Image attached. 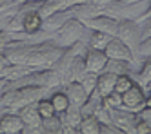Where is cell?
Listing matches in <instances>:
<instances>
[{
    "mask_svg": "<svg viewBox=\"0 0 151 134\" xmlns=\"http://www.w3.org/2000/svg\"><path fill=\"white\" fill-rule=\"evenodd\" d=\"M49 91L47 87L42 85H27V87H18V89H4L0 94V103L6 110L11 113H18L22 107L37 103L38 100H42L46 96V93Z\"/></svg>",
    "mask_w": 151,
    "mask_h": 134,
    "instance_id": "cell-1",
    "label": "cell"
},
{
    "mask_svg": "<svg viewBox=\"0 0 151 134\" xmlns=\"http://www.w3.org/2000/svg\"><path fill=\"white\" fill-rule=\"evenodd\" d=\"M86 31H88V27H86L84 22L80 18H75L73 16L60 29H57L55 33H53V35H51V42L55 43V46L62 47V49H68V47L75 46L77 42L84 40Z\"/></svg>",
    "mask_w": 151,
    "mask_h": 134,
    "instance_id": "cell-2",
    "label": "cell"
},
{
    "mask_svg": "<svg viewBox=\"0 0 151 134\" xmlns=\"http://www.w3.org/2000/svg\"><path fill=\"white\" fill-rule=\"evenodd\" d=\"M116 38H120L126 46L137 54V49L142 42V29L140 24L135 20H118V31H116Z\"/></svg>",
    "mask_w": 151,
    "mask_h": 134,
    "instance_id": "cell-3",
    "label": "cell"
},
{
    "mask_svg": "<svg viewBox=\"0 0 151 134\" xmlns=\"http://www.w3.org/2000/svg\"><path fill=\"white\" fill-rule=\"evenodd\" d=\"M111 118H113V125L118 127L122 132L135 134V125H137L140 116H138V113H133V110H127V109L120 107V109L111 110Z\"/></svg>",
    "mask_w": 151,
    "mask_h": 134,
    "instance_id": "cell-4",
    "label": "cell"
},
{
    "mask_svg": "<svg viewBox=\"0 0 151 134\" xmlns=\"http://www.w3.org/2000/svg\"><path fill=\"white\" fill-rule=\"evenodd\" d=\"M122 103H124V109L133 110V113H140V110L146 107V93H144V89L140 85H137V83H133L122 94Z\"/></svg>",
    "mask_w": 151,
    "mask_h": 134,
    "instance_id": "cell-5",
    "label": "cell"
},
{
    "mask_svg": "<svg viewBox=\"0 0 151 134\" xmlns=\"http://www.w3.org/2000/svg\"><path fill=\"white\" fill-rule=\"evenodd\" d=\"M86 27L89 31H100V33H107L111 36H116V31H118V20L113 16H107V15H99V16H93L89 20H84Z\"/></svg>",
    "mask_w": 151,
    "mask_h": 134,
    "instance_id": "cell-6",
    "label": "cell"
},
{
    "mask_svg": "<svg viewBox=\"0 0 151 134\" xmlns=\"http://www.w3.org/2000/svg\"><path fill=\"white\" fill-rule=\"evenodd\" d=\"M60 116V121H62V132L64 134H75L78 132V125L82 121V113L80 109L77 107H68L64 113H57Z\"/></svg>",
    "mask_w": 151,
    "mask_h": 134,
    "instance_id": "cell-7",
    "label": "cell"
},
{
    "mask_svg": "<svg viewBox=\"0 0 151 134\" xmlns=\"http://www.w3.org/2000/svg\"><path fill=\"white\" fill-rule=\"evenodd\" d=\"M104 53H106L107 58H116V60H126V62H133L135 60L133 51L116 36L111 38V42L107 43V47L104 49Z\"/></svg>",
    "mask_w": 151,
    "mask_h": 134,
    "instance_id": "cell-8",
    "label": "cell"
},
{
    "mask_svg": "<svg viewBox=\"0 0 151 134\" xmlns=\"http://www.w3.org/2000/svg\"><path fill=\"white\" fill-rule=\"evenodd\" d=\"M107 62V56L104 51H99V49H91V47H86L84 51V63H86V71L89 73H96L100 74L104 65Z\"/></svg>",
    "mask_w": 151,
    "mask_h": 134,
    "instance_id": "cell-9",
    "label": "cell"
},
{
    "mask_svg": "<svg viewBox=\"0 0 151 134\" xmlns=\"http://www.w3.org/2000/svg\"><path fill=\"white\" fill-rule=\"evenodd\" d=\"M24 121L18 113L7 110L0 116V134H22Z\"/></svg>",
    "mask_w": 151,
    "mask_h": 134,
    "instance_id": "cell-10",
    "label": "cell"
},
{
    "mask_svg": "<svg viewBox=\"0 0 151 134\" xmlns=\"http://www.w3.org/2000/svg\"><path fill=\"white\" fill-rule=\"evenodd\" d=\"M64 93L68 94V100H69V105L71 107H77V109H82V105L88 102V93L84 91V87L80 82H69L64 85Z\"/></svg>",
    "mask_w": 151,
    "mask_h": 134,
    "instance_id": "cell-11",
    "label": "cell"
},
{
    "mask_svg": "<svg viewBox=\"0 0 151 134\" xmlns=\"http://www.w3.org/2000/svg\"><path fill=\"white\" fill-rule=\"evenodd\" d=\"M73 9H64V11H57V13H53L51 16L44 18V24H42V29H44L46 33H49V35H53L57 29H60L69 18H73Z\"/></svg>",
    "mask_w": 151,
    "mask_h": 134,
    "instance_id": "cell-12",
    "label": "cell"
},
{
    "mask_svg": "<svg viewBox=\"0 0 151 134\" xmlns=\"http://www.w3.org/2000/svg\"><path fill=\"white\" fill-rule=\"evenodd\" d=\"M18 114L24 121V129H38V127H42V116L37 110V103L22 107L18 110Z\"/></svg>",
    "mask_w": 151,
    "mask_h": 134,
    "instance_id": "cell-13",
    "label": "cell"
},
{
    "mask_svg": "<svg viewBox=\"0 0 151 134\" xmlns=\"http://www.w3.org/2000/svg\"><path fill=\"white\" fill-rule=\"evenodd\" d=\"M102 73H113V74H129L131 73V62L126 60H116V58H107Z\"/></svg>",
    "mask_w": 151,
    "mask_h": 134,
    "instance_id": "cell-14",
    "label": "cell"
},
{
    "mask_svg": "<svg viewBox=\"0 0 151 134\" xmlns=\"http://www.w3.org/2000/svg\"><path fill=\"white\" fill-rule=\"evenodd\" d=\"M115 83H116V74L113 73H100L99 74V82H96V91L104 96L115 91Z\"/></svg>",
    "mask_w": 151,
    "mask_h": 134,
    "instance_id": "cell-15",
    "label": "cell"
},
{
    "mask_svg": "<svg viewBox=\"0 0 151 134\" xmlns=\"http://www.w3.org/2000/svg\"><path fill=\"white\" fill-rule=\"evenodd\" d=\"M111 35L107 33H100V31H91V35L88 38V47L91 49H99V51H104L107 47V43L111 42Z\"/></svg>",
    "mask_w": 151,
    "mask_h": 134,
    "instance_id": "cell-16",
    "label": "cell"
},
{
    "mask_svg": "<svg viewBox=\"0 0 151 134\" xmlns=\"http://www.w3.org/2000/svg\"><path fill=\"white\" fill-rule=\"evenodd\" d=\"M80 134H100V121L95 118V114L82 116V121L78 125Z\"/></svg>",
    "mask_w": 151,
    "mask_h": 134,
    "instance_id": "cell-17",
    "label": "cell"
},
{
    "mask_svg": "<svg viewBox=\"0 0 151 134\" xmlns=\"http://www.w3.org/2000/svg\"><path fill=\"white\" fill-rule=\"evenodd\" d=\"M133 82L137 85H140L142 89H146L149 85V82H151V58H144V63L138 69V74Z\"/></svg>",
    "mask_w": 151,
    "mask_h": 134,
    "instance_id": "cell-18",
    "label": "cell"
},
{
    "mask_svg": "<svg viewBox=\"0 0 151 134\" xmlns=\"http://www.w3.org/2000/svg\"><path fill=\"white\" fill-rule=\"evenodd\" d=\"M49 100H51V103H53V107H55L57 113H64V110L69 107L68 94L64 93V91H57V93H53Z\"/></svg>",
    "mask_w": 151,
    "mask_h": 134,
    "instance_id": "cell-19",
    "label": "cell"
},
{
    "mask_svg": "<svg viewBox=\"0 0 151 134\" xmlns=\"http://www.w3.org/2000/svg\"><path fill=\"white\" fill-rule=\"evenodd\" d=\"M42 129H44V132H62V121H60V116L58 114H53L49 118H44L42 120Z\"/></svg>",
    "mask_w": 151,
    "mask_h": 134,
    "instance_id": "cell-20",
    "label": "cell"
},
{
    "mask_svg": "<svg viewBox=\"0 0 151 134\" xmlns=\"http://www.w3.org/2000/svg\"><path fill=\"white\" fill-rule=\"evenodd\" d=\"M96 82H99V74H96V73H89V71H86V74L80 78V83L84 87V91L88 93V96L96 89Z\"/></svg>",
    "mask_w": 151,
    "mask_h": 134,
    "instance_id": "cell-21",
    "label": "cell"
},
{
    "mask_svg": "<svg viewBox=\"0 0 151 134\" xmlns=\"http://www.w3.org/2000/svg\"><path fill=\"white\" fill-rule=\"evenodd\" d=\"M102 105H104V107H107L109 110L124 107V103H122V94H118L116 91L109 93L107 96H104V98H102Z\"/></svg>",
    "mask_w": 151,
    "mask_h": 134,
    "instance_id": "cell-22",
    "label": "cell"
},
{
    "mask_svg": "<svg viewBox=\"0 0 151 134\" xmlns=\"http://www.w3.org/2000/svg\"><path fill=\"white\" fill-rule=\"evenodd\" d=\"M37 110H38V114L42 116V120L49 118L53 114H57V110H55V107H53L51 100H46V98H42V100H38V102H37Z\"/></svg>",
    "mask_w": 151,
    "mask_h": 134,
    "instance_id": "cell-23",
    "label": "cell"
},
{
    "mask_svg": "<svg viewBox=\"0 0 151 134\" xmlns=\"http://www.w3.org/2000/svg\"><path fill=\"white\" fill-rule=\"evenodd\" d=\"M133 83H135V82H133V76H131V74H118V76H116V83H115V91H116L118 94H124Z\"/></svg>",
    "mask_w": 151,
    "mask_h": 134,
    "instance_id": "cell-24",
    "label": "cell"
},
{
    "mask_svg": "<svg viewBox=\"0 0 151 134\" xmlns=\"http://www.w3.org/2000/svg\"><path fill=\"white\" fill-rule=\"evenodd\" d=\"M135 56H140V58H151V36L147 38H142L140 46L137 49V54Z\"/></svg>",
    "mask_w": 151,
    "mask_h": 134,
    "instance_id": "cell-25",
    "label": "cell"
},
{
    "mask_svg": "<svg viewBox=\"0 0 151 134\" xmlns=\"http://www.w3.org/2000/svg\"><path fill=\"white\" fill-rule=\"evenodd\" d=\"M9 65H11L9 58L4 54V51H0V80H6V74H7Z\"/></svg>",
    "mask_w": 151,
    "mask_h": 134,
    "instance_id": "cell-26",
    "label": "cell"
},
{
    "mask_svg": "<svg viewBox=\"0 0 151 134\" xmlns=\"http://www.w3.org/2000/svg\"><path fill=\"white\" fill-rule=\"evenodd\" d=\"M135 134H151V127L147 121H144L142 118H138L137 125H135Z\"/></svg>",
    "mask_w": 151,
    "mask_h": 134,
    "instance_id": "cell-27",
    "label": "cell"
},
{
    "mask_svg": "<svg viewBox=\"0 0 151 134\" xmlns=\"http://www.w3.org/2000/svg\"><path fill=\"white\" fill-rule=\"evenodd\" d=\"M140 29H142V38L151 36V16H149V18H146L142 24H140Z\"/></svg>",
    "mask_w": 151,
    "mask_h": 134,
    "instance_id": "cell-28",
    "label": "cell"
},
{
    "mask_svg": "<svg viewBox=\"0 0 151 134\" xmlns=\"http://www.w3.org/2000/svg\"><path fill=\"white\" fill-rule=\"evenodd\" d=\"M138 116L142 118L144 121H147V123H149V127H151V107H144V109L138 113Z\"/></svg>",
    "mask_w": 151,
    "mask_h": 134,
    "instance_id": "cell-29",
    "label": "cell"
},
{
    "mask_svg": "<svg viewBox=\"0 0 151 134\" xmlns=\"http://www.w3.org/2000/svg\"><path fill=\"white\" fill-rule=\"evenodd\" d=\"M91 2L93 4H96V6H99V7H107V6H109V4H113V2H116V0H91Z\"/></svg>",
    "mask_w": 151,
    "mask_h": 134,
    "instance_id": "cell-30",
    "label": "cell"
},
{
    "mask_svg": "<svg viewBox=\"0 0 151 134\" xmlns=\"http://www.w3.org/2000/svg\"><path fill=\"white\" fill-rule=\"evenodd\" d=\"M149 16H151V2H149V6H147V9H146V13H144L142 16H140L137 22H138V24H142V22H144L146 18H149Z\"/></svg>",
    "mask_w": 151,
    "mask_h": 134,
    "instance_id": "cell-31",
    "label": "cell"
},
{
    "mask_svg": "<svg viewBox=\"0 0 151 134\" xmlns=\"http://www.w3.org/2000/svg\"><path fill=\"white\" fill-rule=\"evenodd\" d=\"M116 2H120V4L127 6V4H137V2H144V0H116Z\"/></svg>",
    "mask_w": 151,
    "mask_h": 134,
    "instance_id": "cell-32",
    "label": "cell"
},
{
    "mask_svg": "<svg viewBox=\"0 0 151 134\" xmlns=\"http://www.w3.org/2000/svg\"><path fill=\"white\" fill-rule=\"evenodd\" d=\"M144 91H147V93H149V94H151V82H149V85H147V87H146V89H144Z\"/></svg>",
    "mask_w": 151,
    "mask_h": 134,
    "instance_id": "cell-33",
    "label": "cell"
},
{
    "mask_svg": "<svg viewBox=\"0 0 151 134\" xmlns=\"http://www.w3.org/2000/svg\"><path fill=\"white\" fill-rule=\"evenodd\" d=\"M38 2H44V0H38Z\"/></svg>",
    "mask_w": 151,
    "mask_h": 134,
    "instance_id": "cell-34",
    "label": "cell"
}]
</instances>
